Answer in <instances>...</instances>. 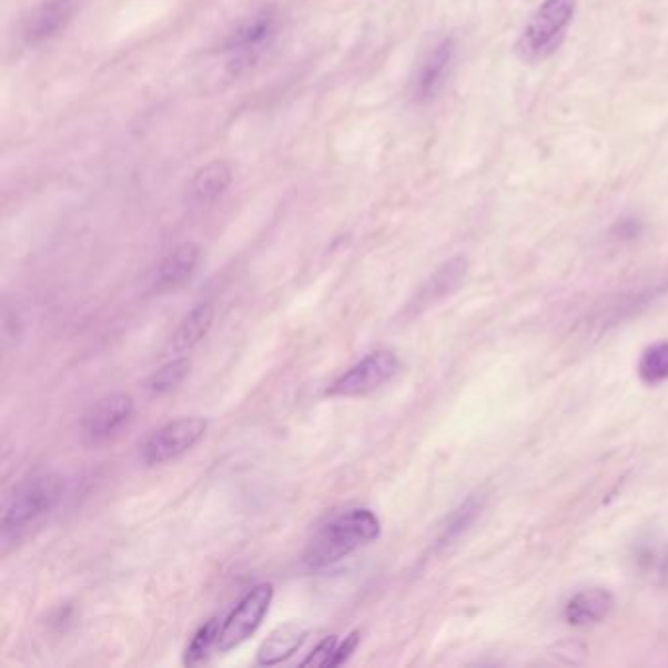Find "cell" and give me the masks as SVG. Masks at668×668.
I'll return each mask as SVG.
<instances>
[{"label": "cell", "instance_id": "5bb4252c", "mask_svg": "<svg viewBox=\"0 0 668 668\" xmlns=\"http://www.w3.org/2000/svg\"><path fill=\"white\" fill-rule=\"evenodd\" d=\"M234 181V171L226 161H212L199 169L189 183V202L194 206H210L226 194Z\"/></svg>", "mask_w": 668, "mask_h": 668}, {"label": "cell", "instance_id": "7c38bea8", "mask_svg": "<svg viewBox=\"0 0 668 668\" xmlns=\"http://www.w3.org/2000/svg\"><path fill=\"white\" fill-rule=\"evenodd\" d=\"M199 260H201V250L196 243L186 242L176 245L175 250L169 251L155 269V275L151 281L153 291L168 293L179 289L194 275V271L199 267Z\"/></svg>", "mask_w": 668, "mask_h": 668}, {"label": "cell", "instance_id": "52a82bcc", "mask_svg": "<svg viewBox=\"0 0 668 668\" xmlns=\"http://www.w3.org/2000/svg\"><path fill=\"white\" fill-rule=\"evenodd\" d=\"M457 59V42L453 38H443L434 43L416 68L412 77L409 94L416 104L434 102L442 94L445 84L452 77L453 65Z\"/></svg>", "mask_w": 668, "mask_h": 668}, {"label": "cell", "instance_id": "9a60e30c", "mask_svg": "<svg viewBox=\"0 0 668 668\" xmlns=\"http://www.w3.org/2000/svg\"><path fill=\"white\" fill-rule=\"evenodd\" d=\"M485 508V494L476 493L467 496L443 522L442 529L435 539V547L445 549L449 545L457 544L463 535H467L473 529V526L483 516Z\"/></svg>", "mask_w": 668, "mask_h": 668}, {"label": "cell", "instance_id": "30bf717a", "mask_svg": "<svg viewBox=\"0 0 668 668\" xmlns=\"http://www.w3.org/2000/svg\"><path fill=\"white\" fill-rule=\"evenodd\" d=\"M79 0H48L32 10L22 24V40L28 45L48 42L71 22Z\"/></svg>", "mask_w": 668, "mask_h": 668}, {"label": "cell", "instance_id": "6da1fadb", "mask_svg": "<svg viewBox=\"0 0 668 668\" xmlns=\"http://www.w3.org/2000/svg\"><path fill=\"white\" fill-rule=\"evenodd\" d=\"M381 535V519L368 508H352L327 519L312 537L302 565L308 570H324L350 557L363 545Z\"/></svg>", "mask_w": 668, "mask_h": 668}, {"label": "cell", "instance_id": "ba28073f", "mask_svg": "<svg viewBox=\"0 0 668 668\" xmlns=\"http://www.w3.org/2000/svg\"><path fill=\"white\" fill-rule=\"evenodd\" d=\"M276 36V17L273 10H263L260 14L250 18L247 22H243L234 34L227 38L224 50L232 53L230 65L235 73L243 68L253 65L261 51L269 48V43L273 42Z\"/></svg>", "mask_w": 668, "mask_h": 668}, {"label": "cell", "instance_id": "d6986e66", "mask_svg": "<svg viewBox=\"0 0 668 668\" xmlns=\"http://www.w3.org/2000/svg\"><path fill=\"white\" fill-rule=\"evenodd\" d=\"M639 381L647 386H659L668 381V342L649 345L637 363Z\"/></svg>", "mask_w": 668, "mask_h": 668}, {"label": "cell", "instance_id": "ffe728a7", "mask_svg": "<svg viewBox=\"0 0 668 668\" xmlns=\"http://www.w3.org/2000/svg\"><path fill=\"white\" fill-rule=\"evenodd\" d=\"M222 624H224L222 619L212 618L204 626L196 629L191 644L186 645V649H184L183 662L186 667L199 665V662L209 657L212 649H217V639H220Z\"/></svg>", "mask_w": 668, "mask_h": 668}, {"label": "cell", "instance_id": "2e32d148", "mask_svg": "<svg viewBox=\"0 0 668 668\" xmlns=\"http://www.w3.org/2000/svg\"><path fill=\"white\" fill-rule=\"evenodd\" d=\"M665 294H668V279L641 286L634 293H627L614 306H610V310L606 312V316L601 317V327L606 330V327L624 324V322L641 314L645 310L651 308L652 304L659 302V298H662Z\"/></svg>", "mask_w": 668, "mask_h": 668}, {"label": "cell", "instance_id": "277c9868", "mask_svg": "<svg viewBox=\"0 0 668 668\" xmlns=\"http://www.w3.org/2000/svg\"><path fill=\"white\" fill-rule=\"evenodd\" d=\"M398 371H401V360L396 357V353L388 350L368 353L365 360H361L357 365L345 371L334 385L327 388V396L353 398V396L375 393L388 381H393L394 376L398 375Z\"/></svg>", "mask_w": 668, "mask_h": 668}, {"label": "cell", "instance_id": "5b68a950", "mask_svg": "<svg viewBox=\"0 0 668 668\" xmlns=\"http://www.w3.org/2000/svg\"><path fill=\"white\" fill-rule=\"evenodd\" d=\"M273 586L257 585L237 601L232 614L224 619L220 639H217V651L227 652L245 644L251 635L260 629L263 619L269 614L271 601H273Z\"/></svg>", "mask_w": 668, "mask_h": 668}, {"label": "cell", "instance_id": "9c48e42d", "mask_svg": "<svg viewBox=\"0 0 668 668\" xmlns=\"http://www.w3.org/2000/svg\"><path fill=\"white\" fill-rule=\"evenodd\" d=\"M135 412L134 398L130 394H110L94 402L83 418V432L92 442H101L132 419Z\"/></svg>", "mask_w": 668, "mask_h": 668}, {"label": "cell", "instance_id": "8fae6325", "mask_svg": "<svg viewBox=\"0 0 668 668\" xmlns=\"http://www.w3.org/2000/svg\"><path fill=\"white\" fill-rule=\"evenodd\" d=\"M468 273V261L463 255L445 261L434 275L427 279L426 284L419 289L414 301L409 302L408 312H424L432 308L437 302L452 296L459 289Z\"/></svg>", "mask_w": 668, "mask_h": 668}, {"label": "cell", "instance_id": "8992f818", "mask_svg": "<svg viewBox=\"0 0 668 668\" xmlns=\"http://www.w3.org/2000/svg\"><path fill=\"white\" fill-rule=\"evenodd\" d=\"M209 429V422L204 418H179L159 427L158 432L150 435L143 443L142 457L145 465H163L168 460L176 459L186 452H191L201 443Z\"/></svg>", "mask_w": 668, "mask_h": 668}, {"label": "cell", "instance_id": "ac0fdd59", "mask_svg": "<svg viewBox=\"0 0 668 668\" xmlns=\"http://www.w3.org/2000/svg\"><path fill=\"white\" fill-rule=\"evenodd\" d=\"M212 324H214V306L210 302L194 306L184 316L181 326L173 335V350L175 352L193 350L194 345H199L209 335Z\"/></svg>", "mask_w": 668, "mask_h": 668}, {"label": "cell", "instance_id": "3957f363", "mask_svg": "<svg viewBox=\"0 0 668 668\" xmlns=\"http://www.w3.org/2000/svg\"><path fill=\"white\" fill-rule=\"evenodd\" d=\"M65 483L63 476L50 473L26 480L10 496L9 504L2 514V529L9 534L26 524L34 522L43 514H50L63 498Z\"/></svg>", "mask_w": 668, "mask_h": 668}, {"label": "cell", "instance_id": "e0dca14e", "mask_svg": "<svg viewBox=\"0 0 668 668\" xmlns=\"http://www.w3.org/2000/svg\"><path fill=\"white\" fill-rule=\"evenodd\" d=\"M306 637H308V631L298 624H286V626L279 627L261 644L260 651H257V665L275 667L279 662L291 659L294 652L304 645Z\"/></svg>", "mask_w": 668, "mask_h": 668}, {"label": "cell", "instance_id": "7402d4cb", "mask_svg": "<svg viewBox=\"0 0 668 668\" xmlns=\"http://www.w3.org/2000/svg\"><path fill=\"white\" fill-rule=\"evenodd\" d=\"M337 637H326L322 644H317L316 649L310 652L306 659L302 660V667H330V662L334 659L335 649H337Z\"/></svg>", "mask_w": 668, "mask_h": 668}, {"label": "cell", "instance_id": "44dd1931", "mask_svg": "<svg viewBox=\"0 0 668 668\" xmlns=\"http://www.w3.org/2000/svg\"><path fill=\"white\" fill-rule=\"evenodd\" d=\"M189 368H191L189 360L171 361L151 375L148 381V391L151 394H168L175 391L176 386L183 383L184 376L189 375Z\"/></svg>", "mask_w": 668, "mask_h": 668}, {"label": "cell", "instance_id": "7a4b0ae2", "mask_svg": "<svg viewBox=\"0 0 668 668\" xmlns=\"http://www.w3.org/2000/svg\"><path fill=\"white\" fill-rule=\"evenodd\" d=\"M577 0H544L529 18L516 43V53L524 63H544L559 50L573 24Z\"/></svg>", "mask_w": 668, "mask_h": 668}, {"label": "cell", "instance_id": "603a6c76", "mask_svg": "<svg viewBox=\"0 0 668 668\" xmlns=\"http://www.w3.org/2000/svg\"><path fill=\"white\" fill-rule=\"evenodd\" d=\"M360 641L361 631H353V634L347 635L343 644H337V649H335L334 659L330 662V667H340L345 660H350V657H352L355 649H357Z\"/></svg>", "mask_w": 668, "mask_h": 668}, {"label": "cell", "instance_id": "4fadbf2b", "mask_svg": "<svg viewBox=\"0 0 668 668\" xmlns=\"http://www.w3.org/2000/svg\"><path fill=\"white\" fill-rule=\"evenodd\" d=\"M616 600L606 588H585L573 594L565 604L568 626L588 627L610 618Z\"/></svg>", "mask_w": 668, "mask_h": 668}]
</instances>
